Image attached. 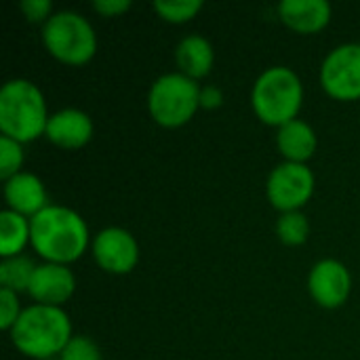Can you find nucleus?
I'll list each match as a JSON object with an SVG mask.
<instances>
[{"label":"nucleus","instance_id":"nucleus-9","mask_svg":"<svg viewBox=\"0 0 360 360\" xmlns=\"http://www.w3.org/2000/svg\"><path fill=\"white\" fill-rule=\"evenodd\" d=\"M91 253L95 264L108 274H129L139 262V245L124 228H103L93 236Z\"/></svg>","mask_w":360,"mask_h":360},{"label":"nucleus","instance_id":"nucleus-21","mask_svg":"<svg viewBox=\"0 0 360 360\" xmlns=\"http://www.w3.org/2000/svg\"><path fill=\"white\" fill-rule=\"evenodd\" d=\"M23 160H25L23 143L0 135V179L6 181L11 177L19 175Z\"/></svg>","mask_w":360,"mask_h":360},{"label":"nucleus","instance_id":"nucleus-7","mask_svg":"<svg viewBox=\"0 0 360 360\" xmlns=\"http://www.w3.org/2000/svg\"><path fill=\"white\" fill-rule=\"evenodd\" d=\"M314 173L308 165L287 162L276 165L266 181V196L281 213H293L308 205L314 194Z\"/></svg>","mask_w":360,"mask_h":360},{"label":"nucleus","instance_id":"nucleus-12","mask_svg":"<svg viewBox=\"0 0 360 360\" xmlns=\"http://www.w3.org/2000/svg\"><path fill=\"white\" fill-rule=\"evenodd\" d=\"M44 137L61 150H80L93 139V120L78 108H63L51 114Z\"/></svg>","mask_w":360,"mask_h":360},{"label":"nucleus","instance_id":"nucleus-14","mask_svg":"<svg viewBox=\"0 0 360 360\" xmlns=\"http://www.w3.org/2000/svg\"><path fill=\"white\" fill-rule=\"evenodd\" d=\"M331 4L327 0H283L278 4L281 21L295 34H319L331 21Z\"/></svg>","mask_w":360,"mask_h":360},{"label":"nucleus","instance_id":"nucleus-13","mask_svg":"<svg viewBox=\"0 0 360 360\" xmlns=\"http://www.w3.org/2000/svg\"><path fill=\"white\" fill-rule=\"evenodd\" d=\"M2 194H4L6 209L15 211L27 219H32L34 215H38L42 209H46L51 205L42 179L36 177L34 173H25V171L6 179Z\"/></svg>","mask_w":360,"mask_h":360},{"label":"nucleus","instance_id":"nucleus-5","mask_svg":"<svg viewBox=\"0 0 360 360\" xmlns=\"http://www.w3.org/2000/svg\"><path fill=\"white\" fill-rule=\"evenodd\" d=\"M42 46L63 65H84L97 53V34L86 17L76 11L53 13L40 30Z\"/></svg>","mask_w":360,"mask_h":360},{"label":"nucleus","instance_id":"nucleus-4","mask_svg":"<svg viewBox=\"0 0 360 360\" xmlns=\"http://www.w3.org/2000/svg\"><path fill=\"white\" fill-rule=\"evenodd\" d=\"M304 105V84L300 76L285 65L264 70L251 89V108L268 127H285L295 120Z\"/></svg>","mask_w":360,"mask_h":360},{"label":"nucleus","instance_id":"nucleus-24","mask_svg":"<svg viewBox=\"0 0 360 360\" xmlns=\"http://www.w3.org/2000/svg\"><path fill=\"white\" fill-rule=\"evenodd\" d=\"M19 8L30 23H42L44 25L53 15V2L51 0H21Z\"/></svg>","mask_w":360,"mask_h":360},{"label":"nucleus","instance_id":"nucleus-3","mask_svg":"<svg viewBox=\"0 0 360 360\" xmlns=\"http://www.w3.org/2000/svg\"><path fill=\"white\" fill-rule=\"evenodd\" d=\"M49 110L42 91L27 78H11L0 89V131L4 137L30 143L44 137Z\"/></svg>","mask_w":360,"mask_h":360},{"label":"nucleus","instance_id":"nucleus-20","mask_svg":"<svg viewBox=\"0 0 360 360\" xmlns=\"http://www.w3.org/2000/svg\"><path fill=\"white\" fill-rule=\"evenodd\" d=\"M202 6L205 4L200 0H156L152 4V8L162 21L175 25L192 21L202 11Z\"/></svg>","mask_w":360,"mask_h":360},{"label":"nucleus","instance_id":"nucleus-10","mask_svg":"<svg viewBox=\"0 0 360 360\" xmlns=\"http://www.w3.org/2000/svg\"><path fill=\"white\" fill-rule=\"evenodd\" d=\"M308 291L321 308H342L352 293V274L338 259H321L310 270Z\"/></svg>","mask_w":360,"mask_h":360},{"label":"nucleus","instance_id":"nucleus-19","mask_svg":"<svg viewBox=\"0 0 360 360\" xmlns=\"http://www.w3.org/2000/svg\"><path fill=\"white\" fill-rule=\"evenodd\" d=\"M276 236L285 247H302L310 236V224L302 211L281 213L276 221Z\"/></svg>","mask_w":360,"mask_h":360},{"label":"nucleus","instance_id":"nucleus-17","mask_svg":"<svg viewBox=\"0 0 360 360\" xmlns=\"http://www.w3.org/2000/svg\"><path fill=\"white\" fill-rule=\"evenodd\" d=\"M30 236H32V228H30V219L4 209L0 213V257L8 259V257H17L23 253V249L30 245Z\"/></svg>","mask_w":360,"mask_h":360},{"label":"nucleus","instance_id":"nucleus-1","mask_svg":"<svg viewBox=\"0 0 360 360\" xmlns=\"http://www.w3.org/2000/svg\"><path fill=\"white\" fill-rule=\"evenodd\" d=\"M30 245L46 264L70 266L80 259L93 243L86 221L74 209L53 202L30 219Z\"/></svg>","mask_w":360,"mask_h":360},{"label":"nucleus","instance_id":"nucleus-22","mask_svg":"<svg viewBox=\"0 0 360 360\" xmlns=\"http://www.w3.org/2000/svg\"><path fill=\"white\" fill-rule=\"evenodd\" d=\"M59 360H103L99 346L84 335H74L72 342L63 348Z\"/></svg>","mask_w":360,"mask_h":360},{"label":"nucleus","instance_id":"nucleus-11","mask_svg":"<svg viewBox=\"0 0 360 360\" xmlns=\"http://www.w3.org/2000/svg\"><path fill=\"white\" fill-rule=\"evenodd\" d=\"M76 291V276L68 266L61 264H38L32 276L27 295L34 304L63 308Z\"/></svg>","mask_w":360,"mask_h":360},{"label":"nucleus","instance_id":"nucleus-23","mask_svg":"<svg viewBox=\"0 0 360 360\" xmlns=\"http://www.w3.org/2000/svg\"><path fill=\"white\" fill-rule=\"evenodd\" d=\"M21 312H23V308L19 302V293L8 291V289H0V329L8 333L15 327Z\"/></svg>","mask_w":360,"mask_h":360},{"label":"nucleus","instance_id":"nucleus-16","mask_svg":"<svg viewBox=\"0 0 360 360\" xmlns=\"http://www.w3.org/2000/svg\"><path fill=\"white\" fill-rule=\"evenodd\" d=\"M175 61L181 74L198 82L200 78L209 76L213 70L215 63L213 44L200 34H190L179 40L175 49Z\"/></svg>","mask_w":360,"mask_h":360},{"label":"nucleus","instance_id":"nucleus-25","mask_svg":"<svg viewBox=\"0 0 360 360\" xmlns=\"http://www.w3.org/2000/svg\"><path fill=\"white\" fill-rule=\"evenodd\" d=\"M131 8V0H95L93 11L101 17H120Z\"/></svg>","mask_w":360,"mask_h":360},{"label":"nucleus","instance_id":"nucleus-18","mask_svg":"<svg viewBox=\"0 0 360 360\" xmlns=\"http://www.w3.org/2000/svg\"><path fill=\"white\" fill-rule=\"evenodd\" d=\"M34 272H36V264L25 255L2 259L0 262V289L27 293Z\"/></svg>","mask_w":360,"mask_h":360},{"label":"nucleus","instance_id":"nucleus-8","mask_svg":"<svg viewBox=\"0 0 360 360\" xmlns=\"http://www.w3.org/2000/svg\"><path fill=\"white\" fill-rule=\"evenodd\" d=\"M321 86L335 101L360 99V42L335 46L321 65Z\"/></svg>","mask_w":360,"mask_h":360},{"label":"nucleus","instance_id":"nucleus-15","mask_svg":"<svg viewBox=\"0 0 360 360\" xmlns=\"http://www.w3.org/2000/svg\"><path fill=\"white\" fill-rule=\"evenodd\" d=\"M276 148L287 162L306 165L319 148V137L308 122H304L302 118H295L278 129Z\"/></svg>","mask_w":360,"mask_h":360},{"label":"nucleus","instance_id":"nucleus-6","mask_svg":"<svg viewBox=\"0 0 360 360\" xmlns=\"http://www.w3.org/2000/svg\"><path fill=\"white\" fill-rule=\"evenodd\" d=\"M200 110V84L181 72L158 76L148 91V114L162 129L188 124Z\"/></svg>","mask_w":360,"mask_h":360},{"label":"nucleus","instance_id":"nucleus-2","mask_svg":"<svg viewBox=\"0 0 360 360\" xmlns=\"http://www.w3.org/2000/svg\"><path fill=\"white\" fill-rule=\"evenodd\" d=\"M8 338L23 356L49 360L59 356L72 342V321L63 308L32 304L23 308Z\"/></svg>","mask_w":360,"mask_h":360},{"label":"nucleus","instance_id":"nucleus-26","mask_svg":"<svg viewBox=\"0 0 360 360\" xmlns=\"http://www.w3.org/2000/svg\"><path fill=\"white\" fill-rule=\"evenodd\" d=\"M224 103V93L215 84L200 86V108L202 110H217Z\"/></svg>","mask_w":360,"mask_h":360}]
</instances>
